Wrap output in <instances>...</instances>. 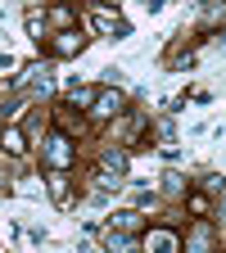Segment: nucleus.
Segmentation results:
<instances>
[{
    "label": "nucleus",
    "mask_w": 226,
    "mask_h": 253,
    "mask_svg": "<svg viewBox=\"0 0 226 253\" xmlns=\"http://www.w3.org/2000/svg\"><path fill=\"white\" fill-rule=\"evenodd\" d=\"M45 18H50V23L59 27V32H68V27H73V9H68V5H59V9H50Z\"/></svg>",
    "instance_id": "obj_15"
},
{
    "label": "nucleus",
    "mask_w": 226,
    "mask_h": 253,
    "mask_svg": "<svg viewBox=\"0 0 226 253\" xmlns=\"http://www.w3.org/2000/svg\"><path fill=\"white\" fill-rule=\"evenodd\" d=\"M45 185H50V199H54L59 208H68V204H73V185H68V168H54Z\"/></svg>",
    "instance_id": "obj_7"
},
{
    "label": "nucleus",
    "mask_w": 226,
    "mask_h": 253,
    "mask_svg": "<svg viewBox=\"0 0 226 253\" xmlns=\"http://www.w3.org/2000/svg\"><path fill=\"white\" fill-rule=\"evenodd\" d=\"M90 23H95V32L100 37H109V41H122V37H132V23H127L118 9H109V5H100L90 14Z\"/></svg>",
    "instance_id": "obj_1"
},
{
    "label": "nucleus",
    "mask_w": 226,
    "mask_h": 253,
    "mask_svg": "<svg viewBox=\"0 0 226 253\" xmlns=\"http://www.w3.org/2000/svg\"><path fill=\"white\" fill-rule=\"evenodd\" d=\"M95 95H100V86H73V90H68V104L90 113V109H95Z\"/></svg>",
    "instance_id": "obj_10"
},
{
    "label": "nucleus",
    "mask_w": 226,
    "mask_h": 253,
    "mask_svg": "<svg viewBox=\"0 0 226 253\" xmlns=\"http://www.w3.org/2000/svg\"><path fill=\"white\" fill-rule=\"evenodd\" d=\"M27 37H32V41H41V37H45V14L27 9Z\"/></svg>",
    "instance_id": "obj_14"
},
{
    "label": "nucleus",
    "mask_w": 226,
    "mask_h": 253,
    "mask_svg": "<svg viewBox=\"0 0 226 253\" xmlns=\"http://www.w3.org/2000/svg\"><path fill=\"white\" fill-rule=\"evenodd\" d=\"M222 217H226V190H222Z\"/></svg>",
    "instance_id": "obj_20"
},
{
    "label": "nucleus",
    "mask_w": 226,
    "mask_h": 253,
    "mask_svg": "<svg viewBox=\"0 0 226 253\" xmlns=\"http://www.w3.org/2000/svg\"><path fill=\"white\" fill-rule=\"evenodd\" d=\"M217 244V235H213V226H208V217H199L195 226H190V235H185V249L190 253H208Z\"/></svg>",
    "instance_id": "obj_6"
},
{
    "label": "nucleus",
    "mask_w": 226,
    "mask_h": 253,
    "mask_svg": "<svg viewBox=\"0 0 226 253\" xmlns=\"http://www.w3.org/2000/svg\"><path fill=\"white\" fill-rule=\"evenodd\" d=\"M140 249H149V253H177V249H181V235L168 231V226H149V231L140 235Z\"/></svg>",
    "instance_id": "obj_3"
},
{
    "label": "nucleus",
    "mask_w": 226,
    "mask_h": 253,
    "mask_svg": "<svg viewBox=\"0 0 226 253\" xmlns=\"http://www.w3.org/2000/svg\"><path fill=\"white\" fill-rule=\"evenodd\" d=\"M204 190H213V195H222V190H226V181L213 172V176H204Z\"/></svg>",
    "instance_id": "obj_18"
},
{
    "label": "nucleus",
    "mask_w": 226,
    "mask_h": 253,
    "mask_svg": "<svg viewBox=\"0 0 226 253\" xmlns=\"http://www.w3.org/2000/svg\"><path fill=\"white\" fill-rule=\"evenodd\" d=\"M145 9H149V14H158V9H163V0H145Z\"/></svg>",
    "instance_id": "obj_19"
},
{
    "label": "nucleus",
    "mask_w": 226,
    "mask_h": 253,
    "mask_svg": "<svg viewBox=\"0 0 226 253\" xmlns=\"http://www.w3.org/2000/svg\"><path fill=\"white\" fill-rule=\"evenodd\" d=\"M127 163H132V158H127V149H104V154H100V172H109V176H122Z\"/></svg>",
    "instance_id": "obj_8"
},
{
    "label": "nucleus",
    "mask_w": 226,
    "mask_h": 253,
    "mask_svg": "<svg viewBox=\"0 0 226 253\" xmlns=\"http://www.w3.org/2000/svg\"><path fill=\"white\" fill-rule=\"evenodd\" d=\"M109 231H127V235H136V231H140V212H136V208L113 212V217H109Z\"/></svg>",
    "instance_id": "obj_9"
},
{
    "label": "nucleus",
    "mask_w": 226,
    "mask_h": 253,
    "mask_svg": "<svg viewBox=\"0 0 226 253\" xmlns=\"http://www.w3.org/2000/svg\"><path fill=\"white\" fill-rule=\"evenodd\" d=\"M109 5H118V0H109Z\"/></svg>",
    "instance_id": "obj_22"
},
{
    "label": "nucleus",
    "mask_w": 226,
    "mask_h": 253,
    "mask_svg": "<svg viewBox=\"0 0 226 253\" xmlns=\"http://www.w3.org/2000/svg\"><path fill=\"white\" fill-rule=\"evenodd\" d=\"M90 113H95V118H118V113H127V95H122V90H100Z\"/></svg>",
    "instance_id": "obj_4"
},
{
    "label": "nucleus",
    "mask_w": 226,
    "mask_h": 253,
    "mask_svg": "<svg viewBox=\"0 0 226 253\" xmlns=\"http://www.w3.org/2000/svg\"><path fill=\"white\" fill-rule=\"evenodd\" d=\"M222 45H226V32H222Z\"/></svg>",
    "instance_id": "obj_21"
},
{
    "label": "nucleus",
    "mask_w": 226,
    "mask_h": 253,
    "mask_svg": "<svg viewBox=\"0 0 226 253\" xmlns=\"http://www.w3.org/2000/svg\"><path fill=\"white\" fill-rule=\"evenodd\" d=\"M104 244H109L113 253H132L140 240H136V235H127V231H104Z\"/></svg>",
    "instance_id": "obj_12"
},
{
    "label": "nucleus",
    "mask_w": 226,
    "mask_h": 253,
    "mask_svg": "<svg viewBox=\"0 0 226 253\" xmlns=\"http://www.w3.org/2000/svg\"><path fill=\"white\" fill-rule=\"evenodd\" d=\"M163 195H168V199L185 195V176H181V172H168V176H163Z\"/></svg>",
    "instance_id": "obj_13"
},
{
    "label": "nucleus",
    "mask_w": 226,
    "mask_h": 253,
    "mask_svg": "<svg viewBox=\"0 0 226 253\" xmlns=\"http://www.w3.org/2000/svg\"><path fill=\"white\" fill-rule=\"evenodd\" d=\"M0 145H5V154H27V136H23V126H5V131H0Z\"/></svg>",
    "instance_id": "obj_11"
},
{
    "label": "nucleus",
    "mask_w": 226,
    "mask_h": 253,
    "mask_svg": "<svg viewBox=\"0 0 226 253\" xmlns=\"http://www.w3.org/2000/svg\"><path fill=\"white\" fill-rule=\"evenodd\" d=\"M82 37H77V27H68V32H54V41H50V54L54 59H73V54H82Z\"/></svg>",
    "instance_id": "obj_5"
},
{
    "label": "nucleus",
    "mask_w": 226,
    "mask_h": 253,
    "mask_svg": "<svg viewBox=\"0 0 226 253\" xmlns=\"http://www.w3.org/2000/svg\"><path fill=\"white\" fill-rule=\"evenodd\" d=\"M154 136L163 140V145H172V140H177V131H172V118H158V122H154Z\"/></svg>",
    "instance_id": "obj_17"
},
{
    "label": "nucleus",
    "mask_w": 226,
    "mask_h": 253,
    "mask_svg": "<svg viewBox=\"0 0 226 253\" xmlns=\"http://www.w3.org/2000/svg\"><path fill=\"white\" fill-rule=\"evenodd\" d=\"M73 140H68V131H50L45 136V145H41V158L50 168H73Z\"/></svg>",
    "instance_id": "obj_2"
},
{
    "label": "nucleus",
    "mask_w": 226,
    "mask_h": 253,
    "mask_svg": "<svg viewBox=\"0 0 226 253\" xmlns=\"http://www.w3.org/2000/svg\"><path fill=\"white\" fill-rule=\"evenodd\" d=\"M185 204H190V212H195V217H208V212H213V199H208V195H190Z\"/></svg>",
    "instance_id": "obj_16"
}]
</instances>
